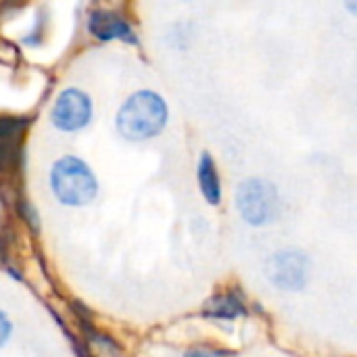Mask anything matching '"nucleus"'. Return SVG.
<instances>
[{
    "mask_svg": "<svg viewBox=\"0 0 357 357\" xmlns=\"http://www.w3.org/2000/svg\"><path fill=\"white\" fill-rule=\"evenodd\" d=\"M167 105L153 90L134 92L119 109L115 126L130 142H142L159 136L167 123Z\"/></svg>",
    "mask_w": 357,
    "mask_h": 357,
    "instance_id": "1",
    "label": "nucleus"
},
{
    "mask_svg": "<svg viewBox=\"0 0 357 357\" xmlns=\"http://www.w3.org/2000/svg\"><path fill=\"white\" fill-rule=\"evenodd\" d=\"M50 188L63 205L84 207L96 199L98 180L88 163L65 155L50 167Z\"/></svg>",
    "mask_w": 357,
    "mask_h": 357,
    "instance_id": "2",
    "label": "nucleus"
},
{
    "mask_svg": "<svg viewBox=\"0 0 357 357\" xmlns=\"http://www.w3.org/2000/svg\"><path fill=\"white\" fill-rule=\"evenodd\" d=\"M236 209L249 226H268L276 220L280 199L276 186L261 178H249L236 188Z\"/></svg>",
    "mask_w": 357,
    "mask_h": 357,
    "instance_id": "3",
    "label": "nucleus"
},
{
    "mask_svg": "<svg viewBox=\"0 0 357 357\" xmlns=\"http://www.w3.org/2000/svg\"><path fill=\"white\" fill-rule=\"evenodd\" d=\"M268 276L280 291H303L310 280V257L297 249H284L270 257Z\"/></svg>",
    "mask_w": 357,
    "mask_h": 357,
    "instance_id": "4",
    "label": "nucleus"
},
{
    "mask_svg": "<svg viewBox=\"0 0 357 357\" xmlns=\"http://www.w3.org/2000/svg\"><path fill=\"white\" fill-rule=\"evenodd\" d=\"M50 119L61 132H79L92 119V100L79 88L63 90L50 111Z\"/></svg>",
    "mask_w": 357,
    "mask_h": 357,
    "instance_id": "5",
    "label": "nucleus"
},
{
    "mask_svg": "<svg viewBox=\"0 0 357 357\" xmlns=\"http://www.w3.org/2000/svg\"><path fill=\"white\" fill-rule=\"evenodd\" d=\"M88 31H90V36H94L100 42L121 40L126 44H134V46L140 44L130 21L115 10H92L88 15Z\"/></svg>",
    "mask_w": 357,
    "mask_h": 357,
    "instance_id": "6",
    "label": "nucleus"
},
{
    "mask_svg": "<svg viewBox=\"0 0 357 357\" xmlns=\"http://www.w3.org/2000/svg\"><path fill=\"white\" fill-rule=\"evenodd\" d=\"M203 314L211 320H234L241 316H247V307L243 301V295L228 291L222 295H215L213 299H209L205 303Z\"/></svg>",
    "mask_w": 357,
    "mask_h": 357,
    "instance_id": "7",
    "label": "nucleus"
},
{
    "mask_svg": "<svg viewBox=\"0 0 357 357\" xmlns=\"http://www.w3.org/2000/svg\"><path fill=\"white\" fill-rule=\"evenodd\" d=\"M197 176H199V188H201L203 199L209 205H220V201H222V182H220L215 161H213V157L209 153L201 155Z\"/></svg>",
    "mask_w": 357,
    "mask_h": 357,
    "instance_id": "8",
    "label": "nucleus"
},
{
    "mask_svg": "<svg viewBox=\"0 0 357 357\" xmlns=\"http://www.w3.org/2000/svg\"><path fill=\"white\" fill-rule=\"evenodd\" d=\"M77 322H79V326H82V331H84V335H86V339H88V345L96 347L100 354H105L107 357L123 356V349L117 345V341H115L113 337H109V335L96 331V328L92 326V320H77Z\"/></svg>",
    "mask_w": 357,
    "mask_h": 357,
    "instance_id": "9",
    "label": "nucleus"
},
{
    "mask_svg": "<svg viewBox=\"0 0 357 357\" xmlns=\"http://www.w3.org/2000/svg\"><path fill=\"white\" fill-rule=\"evenodd\" d=\"M27 123H29L27 117L0 115V140H19V136L25 132Z\"/></svg>",
    "mask_w": 357,
    "mask_h": 357,
    "instance_id": "10",
    "label": "nucleus"
},
{
    "mask_svg": "<svg viewBox=\"0 0 357 357\" xmlns=\"http://www.w3.org/2000/svg\"><path fill=\"white\" fill-rule=\"evenodd\" d=\"M17 211H19V218L27 224V228H29L33 234H38V230H40V218H38L33 205H31L29 201H25V199H19V201H17Z\"/></svg>",
    "mask_w": 357,
    "mask_h": 357,
    "instance_id": "11",
    "label": "nucleus"
},
{
    "mask_svg": "<svg viewBox=\"0 0 357 357\" xmlns=\"http://www.w3.org/2000/svg\"><path fill=\"white\" fill-rule=\"evenodd\" d=\"M19 155L17 140H0V172H4Z\"/></svg>",
    "mask_w": 357,
    "mask_h": 357,
    "instance_id": "12",
    "label": "nucleus"
},
{
    "mask_svg": "<svg viewBox=\"0 0 357 357\" xmlns=\"http://www.w3.org/2000/svg\"><path fill=\"white\" fill-rule=\"evenodd\" d=\"M232 356V351H222V349H205V347H197L186 351L184 357H226Z\"/></svg>",
    "mask_w": 357,
    "mask_h": 357,
    "instance_id": "13",
    "label": "nucleus"
},
{
    "mask_svg": "<svg viewBox=\"0 0 357 357\" xmlns=\"http://www.w3.org/2000/svg\"><path fill=\"white\" fill-rule=\"evenodd\" d=\"M10 333H13V324H10V320L0 312V347L8 341Z\"/></svg>",
    "mask_w": 357,
    "mask_h": 357,
    "instance_id": "14",
    "label": "nucleus"
},
{
    "mask_svg": "<svg viewBox=\"0 0 357 357\" xmlns=\"http://www.w3.org/2000/svg\"><path fill=\"white\" fill-rule=\"evenodd\" d=\"M345 4H347V8H349V13H351V15H356V10H357L356 0H345Z\"/></svg>",
    "mask_w": 357,
    "mask_h": 357,
    "instance_id": "15",
    "label": "nucleus"
}]
</instances>
